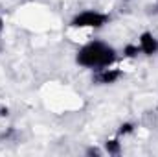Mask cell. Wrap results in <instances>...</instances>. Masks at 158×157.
I'll return each mask as SVG.
<instances>
[{
  "instance_id": "6da1fadb",
  "label": "cell",
  "mask_w": 158,
  "mask_h": 157,
  "mask_svg": "<svg viewBox=\"0 0 158 157\" xmlns=\"http://www.w3.org/2000/svg\"><path fill=\"white\" fill-rule=\"evenodd\" d=\"M116 59H118V50L110 43L101 39L86 41L76 52V63L86 70H98L103 67H110L116 63Z\"/></svg>"
},
{
  "instance_id": "7a4b0ae2",
  "label": "cell",
  "mask_w": 158,
  "mask_h": 157,
  "mask_svg": "<svg viewBox=\"0 0 158 157\" xmlns=\"http://www.w3.org/2000/svg\"><path fill=\"white\" fill-rule=\"evenodd\" d=\"M110 19L112 17L107 11L88 7V9L76 13L70 19V28H74V30H101L110 22Z\"/></svg>"
},
{
  "instance_id": "3957f363",
  "label": "cell",
  "mask_w": 158,
  "mask_h": 157,
  "mask_svg": "<svg viewBox=\"0 0 158 157\" xmlns=\"http://www.w3.org/2000/svg\"><path fill=\"white\" fill-rule=\"evenodd\" d=\"M123 78V70L116 69L114 65L110 67H103L98 70H92V81L96 85H114Z\"/></svg>"
},
{
  "instance_id": "277c9868",
  "label": "cell",
  "mask_w": 158,
  "mask_h": 157,
  "mask_svg": "<svg viewBox=\"0 0 158 157\" xmlns=\"http://www.w3.org/2000/svg\"><path fill=\"white\" fill-rule=\"evenodd\" d=\"M136 44L140 48V54L145 56V57H153V56L158 54V37L149 30H145V32H142L138 35Z\"/></svg>"
},
{
  "instance_id": "5b68a950",
  "label": "cell",
  "mask_w": 158,
  "mask_h": 157,
  "mask_svg": "<svg viewBox=\"0 0 158 157\" xmlns=\"http://www.w3.org/2000/svg\"><path fill=\"white\" fill-rule=\"evenodd\" d=\"M103 150H105V155H119L123 152V144H121V137H112V139H107L103 142Z\"/></svg>"
},
{
  "instance_id": "8992f818",
  "label": "cell",
  "mask_w": 158,
  "mask_h": 157,
  "mask_svg": "<svg viewBox=\"0 0 158 157\" xmlns=\"http://www.w3.org/2000/svg\"><path fill=\"white\" fill-rule=\"evenodd\" d=\"M121 54H123V57L132 59V57H138V56H140V48H138V44H136V43H129V44H125V46H123Z\"/></svg>"
},
{
  "instance_id": "52a82bcc",
  "label": "cell",
  "mask_w": 158,
  "mask_h": 157,
  "mask_svg": "<svg viewBox=\"0 0 158 157\" xmlns=\"http://www.w3.org/2000/svg\"><path fill=\"white\" fill-rule=\"evenodd\" d=\"M134 129H136V124H134V122H123V124H119L116 135H118V137H127V135H132Z\"/></svg>"
},
{
  "instance_id": "ba28073f",
  "label": "cell",
  "mask_w": 158,
  "mask_h": 157,
  "mask_svg": "<svg viewBox=\"0 0 158 157\" xmlns=\"http://www.w3.org/2000/svg\"><path fill=\"white\" fill-rule=\"evenodd\" d=\"M86 155H105V150L103 148H88L86 150Z\"/></svg>"
},
{
  "instance_id": "9c48e42d",
  "label": "cell",
  "mask_w": 158,
  "mask_h": 157,
  "mask_svg": "<svg viewBox=\"0 0 158 157\" xmlns=\"http://www.w3.org/2000/svg\"><path fill=\"white\" fill-rule=\"evenodd\" d=\"M4 28H6V20H4V17H2V13H0V35H2Z\"/></svg>"
},
{
  "instance_id": "30bf717a",
  "label": "cell",
  "mask_w": 158,
  "mask_h": 157,
  "mask_svg": "<svg viewBox=\"0 0 158 157\" xmlns=\"http://www.w3.org/2000/svg\"><path fill=\"white\" fill-rule=\"evenodd\" d=\"M125 2H129V0H125Z\"/></svg>"
}]
</instances>
